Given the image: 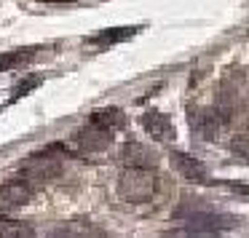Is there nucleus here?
<instances>
[{"instance_id":"1","label":"nucleus","mask_w":249,"mask_h":238,"mask_svg":"<svg viewBox=\"0 0 249 238\" xmlns=\"http://www.w3.org/2000/svg\"><path fill=\"white\" fill-rule=\"evenodd\" d=\"M158 190V179L153 171L145 169H126L118 177V195L129 204H142V201H150Z\"/></svg>"},{"instance_id":"2","label":"nucleus","mask_w":249,"mask_h":238,"mask_svg":"<svg viewBox=\"0 0 249 238\" xmlns=\"http://www.w3.org/2000/svg\"><path fill=\"white\" fill-rule=\"evenodd\" d=\"M56 147H46V150H38L35 155H30L27 161L19 166V171H22V179H27V182H49V179L59 177L62 174V158L59 153H56Z\"/></svg>"},{"instance_id":"3","label":"nucleus","mask_w":249,"mask_h":238,"mask_svg":"<svg viewBox=\"0 0 249 238\" xmlns=\"http://www.w3.org/2000/svg\"><path fill=\"white\" fill-rule=\"evenodd\" d=\"M236 225L231 214H217V211H196L188 217L185 222V230L190 236H217V233H225Z\"/></svg>"},{"instance_id":"4","label":"nucleus","mask_w":249,"mask_h":238,"mask_svg":"<svg viewBox=\"0 0 249 238\" xmlns=\"http://www.w3.org/2000/svg\"><path fill=\"white\" fill-rule=\"evenodd\" d=\"M33 182H27V179H8V182L0 185V217L11 214V211L22 209V206H27L30 201H33Z\"/></svg>"},{"instance_id":"5","label":"nucleus","mask_w":249,"mask_h":238,"mask_svg":"<svg viewBox=\"0 0 249 238\" xmlns=\"http://www.w3.org/2000/svg\"><path fill=\"white\" fill-rule=\"evenodd\" d=\"M188 123L193 126V131L201 136V139H214L217 131L225 123V115H220L212 107H196L188 113Z\"/></svg>"},{"instance_id":"6","label":"nucleus","mask_w":249,"mask_h":238,"mask_svg":"<svg viewBox=\"0 0 249 238\" xmlns=\"http://www.w3.org/2000/svg\"><path fill=\"white\" fill-rule=\"evenodd\" d=\"M113 136H115V131H110V129H105V126H97V123L89 120L83 129L75 131V145L81 147V150H86V153H99L113 142Z\"/></svg>"},{"instance_id":"7","label":"nucleus","mask_w":249,"mask_h":238,"mask_svg":"<svg viewBox=\"0 0 249 238\" xmlns=\"http://www.w3.org/2000/svg\"><path fill=\"white\" fill-rule=\"evenodd\" d=\"M121 163L126 169H145V171H156L158 166V155L145 147L142 142H126L121 150Z\"/></svg>"},{"instance_id":"8","label":"nucleus","mask_w":249,"mask_h":238,"mask_svg":"<svg viewBox=\"0 0 249 238\" xmlns=\"http://www.w3.org/2000/svg\"><path fill=\"white\" fill-rule=\"evenodd\" d=\"M172 163H174V169H177V171L182 174L185 179H188V182L209 185V171H206V166L198 161V158L188 155V153L174 150V153H172Z\"/></svg>"},{"instance_id":"9","label":"nucleus","mask_w":249,"mask_h":238,"mask_svg":"<svg viewBox=\"0 0 249 238\" xmlns=\"http://www.w3.org/2000/svg\"><path fill=\"white\" fill-rule=\"evenodd\" d=\"M142 126H145V131L158 142H172L174 136H177L174 123L163 113H158V110H147V113L142 115Z\"/></svg>"},{"instance_id":"10","label":"nucleus","mask_w":249,"mask_h":238,"mask_svg":"<svg viewBox=\"0 0 249 238\" xmlns=\"http://www.w3.org/2000/svg\"><path fill=\"white\" fill-rule=\"evenodd\" d=\"M142 30V24H131V27H107V30H99L89 38V43L94 46H115V43H124V40L134 38L137 33Z\"/></svg>"},{"instance_id":"11","label":"nucleus","mask_w":249,"mask_h":238,"mask_svg":"<svg viewBox=\"0 0 249 238\" xmlns=\"http://www.w3.org/2000/svg\"><path fill=\"white\" fill-rule=\"evenodd\" d=\"M0 238H35V227L24 220L0 217Z\"/></svg>"},{"instance_id":"12","label":"nucleus","mask_w":249,"mask_h":238,"mask_svg":"<svg viewBox=\"0 0 249 238\" xmlns=\"http://www.w3.org/2000/svg\"><path fill=\"white\" fill-rule=\"evenodd\" d=\"M35 54H38V49H35V46H27V49H17V51H6V54H0V72H8V70H14V67L27 65Z\"/></svg>"},{"instance_id":"13","label":"nucleus","mask_w":249,"mask_h":238,"mask_svg":"<svg viewBox=\"0 0 249 238\" xmlns=\"http://www.w3.org/2000/svg\"><path fill=\"white\" fill-rule=\"evenodd\" d=\"M89 120H91V123H97V126H105V129H110V131H115L118 126H124V123H126L124 113H121L118 107H105V110H97V113H94Z\"/></svg>"},{"instance_id":"14","label":"nucleus","mask_w":249,"mask_h":238,"mask_svg":"<svg viewBox=\"0 0 249 238\" xmlns=\"http://www.w3.org/2000/svg\"><path fill=\"white\" fill-rule=\"evenodd\" d=\"M40 83H43V78H40V75H27V78H24V81L17 86V91L11 94V102H17V99L27 97V94H30V91H35V88H38Z\"/></svg>"},{"instance_id":"15","label":"nucleus","mask_w":249,"mask_h":238,"mask_svg":"<svg viewBox=\"0 0 249 238\" xmlns=\"http://www.w3.org/2000/svg\"><path fill=\"white\" fill-rule=\"evenodd\" d=\"M231 153L241 161H249V134H238L231 139Z\"/></svg>"},{"instance_id":"16","label":"nucleus","mask_w":249,"mask_h":238,"mask_svg":"<svg viewBox=\"0 0 249 238\" xmlns=\"http://www.w3.org/2000/svg\"><path fill=\"white\" fill-rule=\"evenodd\" d=\"M49 238H86V236L83 233H72L70 227H65V230H54Z\"/></svg>"},{"instance_id":"17","label":"nucleus","mask_w":249,"mask_h":238,"mask_svg":"<svg viewBox=\"0 0 249 238\" xmlns=\"http://www.w3.org/2000/svg\"><path fill=\"white\" fill-rule=\"evenodd\" d=\"M228 187H231L233 193H241L244 201H249V187H247V185H241V182H228Z\"/></svg>"}]
</instances>
